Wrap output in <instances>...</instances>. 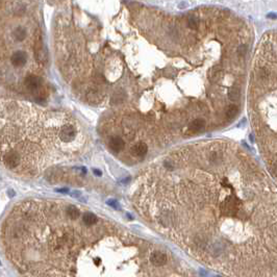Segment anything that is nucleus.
<instances>
[{"instance_id":"f257e3e1","label":"nucleus","mask_w":277,"mask_h":277,"mask_svg":"<svg viewBox=\"0 0 277 277\" xmlns=\"http://www.w3.org/2000/svg\"><path fill=\"white\" fill-rule=\"evenodd\" d=\"M77 136V130L75 126L72 124H64L60 128V132H58V138L63 143H71L75 140Z\"/></svg>"},{"instance_id":"f03ea898","label":"nucleus","mask_w":277,"mask_h":277,"mask_svg":"<svg viewBox=\"0 0 277 277\" xmlns=\"http://www.w3.org/2000/svg\"><path fill=\"white\" fill-rule=\"evenodd\" d=\"M42 83H43V80H42L41 77L35 76V75H29L25 78L24 83H25L26 89H27L28 91H30V92H35V91L40 90Z\"/></svg>"},{"instance_id":"7ed1b4c3","label":"nucleus","mask_w":277,"mask_h":277,"mask_svg":"<svg viewBox=\"0 0 277 277\" xmlns=\"http://www.w3.org/2000/svg\"><path fill=\"white\" fill-rule=\"evenodd\" d=\"M168 260L167 255L164 252L161 251H154L150 254V262L153 266L155 267H162L164 266Z\"/></svg>"},{"instance_id":"20e7f679","label":"nucleus","mask_w":277,"mask_h":277,"mask_svg":"<svg viewBox=\"0 0 277 277\" xmlns=\"http://www.w3.org/2000/svg\"><path fill=\"white\" fill-rule=\"evenodd\" d=\"M27 61V55L24 51H17L12 55L11 61L12 64L16 67H22L26 64Z\"/></svg>"},{"instance_id":"39448f33","label":"nucleus","mask_w":277,"mask_h":277,"mask_svg":"<svg viewBox=\"0 0 277 277\" xmlns=\"http://www.w3.org/2000/svg\"><path fill=\"white\" fill-rule=\"evenodd\" d=\"M147 151H148V146H147V144H145V143H143V142L136 143V144L133 145L131 149H130L131 154L135 156H139V157H142V156L146 155Z\"/></svg>"},{"instance_id":"423d86ee","label":"nucleus","mask_w":277,"mask_h":277,"mask_svg":"<svg viewBox=\"0 0 277 277\" xmlns=\"http://www.w3.org/2000/svg\"><path fill=\"white\" fill-rule=\"evenodd\" d=\"M125 147V142L120 136H114L109 141V148L115 152H120Z\"/></svg>"},{"instance_id":"0eeeda50","label":"nucleus","mask_w":277,"mask_h":277,"mask_svg":"<svg viewBox=\"0 0 277 277\" xmlns=\"http://www.w3.org/2000/svg\"><path fill=\"white\" fill-rule=\"evenodd\" d=\"M205 127V121L203 119H195L189 125V130L191 132H199L202 131Z\"/></svg>"},{"instance_id":"6e6552de","label":"nucleus","mask_w":277,"mask_h":277,"mask_svg":"<svg viewBox=\"0 0 277 277\" xmlns=\"http://www.w3.org/2000/svg\"><path fill=\"white\" fill-rule=\"evenodd\" d=\"M65 211H66V215L68 217L70 218V219L72 220H77L78 218H79L80 216V211L75 206V205H67L66 207H65Z\"/></svg>"},{"instance_id":"1a4fd4ad","label":"nucleus","mask_w":277,"mask_h":277,"mask_svg":"<svg viewBox=\"0 0 277 277\" xmlns=\"http://www.w3.org/2000/svg\"><path fill=\"white\" fill-rule=\"evenodd\" d=\"M270 76H271V72L269 71L268 68L266 67H260L257 70V77L260 81H266L268 80Z\"/></svg>"},{"instance_id":"9d476101","label":"nucleus","mask_w":277,"mask_h":277,"mask_svg":"<svg viewBox=\"0 0 277 277\" xmlns=\"http://www.w3.org/2000/svg\"><path fill=\"white\" fill-rule=\"evenodd\" d=\"M83 222L84 225L87 226H92L97 222V217L92 213H87L83 215Z\"/></svg>"},{"instance_id":"9b49d317","label":"nucleus","mask_w":277,"mask_h":277,"mask_svg":"<svg viewBox=\"0 0 277 277\" xmlns=\"http://www.w3.org/2000/svg\"><path fill=\"white\" fill-rule=\"evenodd\" d=\"M13 35H14L15 40L21 42V41H23L26 37V31L23 27H17L15 29V31L13 32Z\"/></svg>"},{"instance_id":"f8f14e48","label":"nucleus","mask_w":277,"mask_h":277,"mask_svg":"<svg viewBox=\"0 0 277 277\" xmlns=\"http://www.w3.org/2000/svg\"><path fill=\"white\" fill-rule=\"evenodd\" d=\"M237 113H239V107L236 104H231L226 109V117L228 119H233L237 115Z\"/></svg>"},{"instance_id":"ddd939ff","label":"nucleus","mask_w":277,"mask_h":277,"mask_svg":"<svg viewBox=\"0 0 277 277\" xmlns=\"http://www.w3.org/2000/svg\"><path fill=\"white\" fill-rule=\"evenodd\" d=\"M240 96H241L240 90L237 89V88H231V89L228 91V98L230 100L236 101L240 98Z\"/></svg>"},{"instance_id":"4468645a","label":"nucleus","mask_w":277,"mask_h":277,"mask_svg":"<svg viewBox=\"0 0 277 277\" xmlns=\"http://www.w3.org/2000/svg\"><path fill=\"white\" fill-rule=\"evenodd\" d=\"M125 99V94L123 92H117L116 94H114L113 98H112V102L114 104H118V103H121L123 102V100Z\"/></svg>"},{"instance_id":"2eb2a0df","label":"nucleus","mask_w":277,"mask_h":277,"mask_svg":"<svg viewBox=\"0 0 277 277\" xmlns=\"http://www.w3.org/2000/svg\"><path fill=\"white\" fill-rule=\"evenodd\" d=\"M198 25H199V19L197 16H191L189 18V27L191 29H197Z\"/></svg>"},{"instance_id":"dca6fc26","label":"nucleus","mask_w":277,"mask_h":277,"mask_svg":"<svg viewBox=\"0 0 277 277\" xmlns=\"http://www.w3.org/2000/svg\"><path fill=\"white\" fill-rule=\"evenodd\" d=\"M247 53V46L246 45H241L237 49V54H239L240 57H244Z\"/></svg>"},{"instance_id":"f3484780","label":"nucleus","mask_w":277,"mask_h":277,"mask_svg":"<svg viewBox=\"0 0 277 277\" xmlns=\"http://www.w3.org/2000/svg\"><path fill=\"white\" fill-rule=\"evenodd\" d=\"M219 78H220V70H214L213 73H211L210 79L214 80V81H216V80L219 79Z\"/></svg>"},{"instance_id":"a211bd4d","label":"nucleus","mask_w":277,"mask_h":277,"mask_svg":"<svg viewBox=\"0 0 277 277\" xmlns=\"http://www.w3.org/2000/svg\"><path fill=\"white\" fill-rule=\"evenodd\" d=\"M268 18H271V19H276V14L275 13H270V14H268V16H267Z\"/></svg>"},{"instance_id":"6ab92c4d","label":"nucleus","mask_w":277,"mask_h":277,"mask_svg":"<svg viewBox=\"0 0 277 277\" xmlns=\"http://www.w3.org/2000/svg\"><path fill=\"white\" fill-rule=\"evenodd\" d=\"M109 205H114V206H117V203H116V201H114V200H110V201H109Z\"/></svg>"},{"instance_id":"aec40b11","label":"nucleus","mask_w":277,"mask_h":277,"mask_svg":"<svg viewBox=\"0 0 277 277\" xmlns=\"http://www.w3.org/2000/svg\"><path fill=\"white\" fill-rule=\"evenodd\" d=\"M93 172H94V173H95V174H97V175H101V172L98 171V170H96V169H94Z\"/></svg>"}]
</instances>
